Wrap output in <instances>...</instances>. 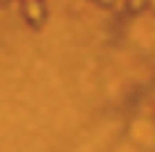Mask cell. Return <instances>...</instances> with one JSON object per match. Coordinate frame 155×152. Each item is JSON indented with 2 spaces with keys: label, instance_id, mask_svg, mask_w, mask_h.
I'll return each mask as SVG.
<instances>
[{
  "label": "cell",
  "instance_id": "1",
  "mask_svg": "<svg viewBox=\"0 0 155 152\" xmlns=\"http://www.w3.org/2000/svg\"><path fill=\"white\" fill-rule=\"evenodd\" d=\"M26 16L32 18V21H40V18H42V8H40V0H29V3H26Z\"/></svg>",
  "mask_w": 155,
  "mask_h": 152
},
{
  "label": "cell",
  "instance_id": "2",
  "mask_svg": "<svg viewBox=\"0 0 155 152\" xmlns=\"http://www.w3.org/2000/svg\"><path fill=\"white\" fill-rule=\"evenodd\" d=\"M126 3H129L131 8H142V5H145L147 0H126Z\"/></svg>",
  "mask_w": 155,
  "mask_h": 152
},
{
  "label": "cell",
  "instance_id": "3",
  "mask_svg": "<svg viewBox=\"0 0 155 152\" xmlns=\"http://www.w3.org/2000/svg\"><path fill=\"white\" fill-rule=\"evenodd\" d=\"M147 5H150V8H153V11H155V0H147Z\"/></svg>",
  "mask_w": 155,
  "mask_h": 152
}]
</instances>
